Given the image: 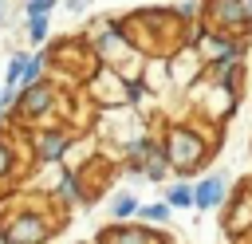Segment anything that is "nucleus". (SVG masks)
<instances>
[{
  "label": "nucleus",
  "mask_w": 252,
  "mask_h": 244,
  "mask_svg": "<svg viewBox=\"0 0 252 244\" xmlns=\"http://www.w3.org/2000/svg\"><path fill=\"white\" fill-rule=\"evenodd\" d=\"M173 16H177V24L185 28V24H193L197 16H201V0H185V4H177L173 8Z\"/></svg>",
  "instance_id": "17"
},
{
  "label": "nucleus",
  "mask_w": 252,
  "mask_h": 244,
  "mask_svg": "<svg viewBox=\"0 0 252 244\" xmlns=\"http://www.w3.org/2000/svg\"><path fill=\"white\" fill-rule=\"evenodd\" d=\"M169 213L173 209H193V181H185V177H173V185L165 189V201H161Z\"/></svg>",
  "instance_id": "9"
},
{
  "label": "nucleus",
  "mask_w": 252,
  "mask_h": 244,
  "mask_svg": "<svg viewBox=\"0 0 252 244\" xmlns=\"http://www.w3.org/2000/svg\"><path fill=\"white\" fill-rule=\"evenodd\" d=\"M16 161H20V153H16V146L0 134V181H8L12 173H16Z\"/></svg>",
  "instance_id": "13"
},
{
  "label": "nucleus",
  "mask_w": 252,
  "mask_h": 244,
  "mask_svg": "<svg viewBox=\"0 0 252 244\" xmlns=\"http://www.w3.org/2000/svg\"><path fill=\"white\" fill-rule=\"evenodd\" d=\"M0 24H4V0H0Z\"/></svg>",
  "instance_id": "21"
},
{
  "label": "nucleus",
  "mask_w": 252,
  "mask_h": 244,
  "mask_svg": "<svg viewBox=\"0 0 252 244\" xmlns=\"http://www.w3.org/2000/svg\"><path fill=\"white\" fill-rule=\"evenodd\" d=\"M55 201H63V205L83 201V189H79V177H75V173H63V177H59V185H55Z\"/></svg>",
  "instance_id": "12"
},
{
  "label": "nucleus",
  "mask_w": 252,
  "mask_h": 244,
  "mask_svg": "<svg viewBox=\"0 0 252 244\" xmlns=\"http://www.w3.org/2000/svg\"><path fill=\"white\" fill-rule=\"evenodd\" d=\"M51 35V20H28V39L32 43H47Z\"/></svg>",
  "instance_id": "18"
},
{
  "label": "nucleus",
  "mask_w": 252,
  "mask_h": 244,
  "mask_svg": "<svg viewBox=\"0 0 252 244\" xmlns=\"http://www.w3.org/2000/svg\"><path fill=\"white\" fill-rule=\"evenodd\" d=\"M138 205H142V201H138L134 193H114V197L106 201V213H110L114 224H122V220H130V216L138 213Z\"/></svg>",
  "instance_id": "10"
},
{
  "label": "nucleus",
  "mask_w": 252,
  "mask_h": 244,
  "mask_svg": "<svg viewBox=\"0 0 252 244\" xmlns=\"http://www.w3.org/2000/svg\"><path fill=\"white\" fill-rule=\"evenodd\" d=\"M43 75H47V55H43V51L28 55V63H24V75H20V91H24V87H35V83H43Z\"/></svg>",
  "instance_id": "11"
},
{
  "label": "nucleus",
  "mask_w": 252,
  "mask_h": 244,
  "mask_svg": "<svg viewBox=\"0 0 252 244\" xmlns=\"http://www.w3.org/2000/svg\"><path fill=\"white\" fill-rule=\"evenodd\" d=\"M161 150H165L169 169H177V173H193V169H201L205 157H209V142H205V134L193 130V126H169L165 138H161Z\"/></svg>",
  "instance_id": "2"
},
{
  "label": "nucleus",
  "mask_w": 252,
  "mask_h": 244,
  "mask_svg": "<svg viewBox=\"0 0 252 244\" xmlns=\"http://www.w3.org/2000/svg\"><path fill=\"white\" fill-rule=\"evenodd\" d=\"M154 236H158V228H150V224H106V228H98L94 244H154Z\"/></svg>",
  "instance_id": "8"
},
{
  "label": "nucleus",
  "mask_w": 252,
  "mask_h": 244,
  "mask_svg": "<svg viewBox=\"0 0 252 244\" xmlns=\"http://www.w3.org/2000/svg\"><path fill=\"white\" fill-rule=\"evenodd\" d=\"M24 63H28V51H16V55L8 59V67H4V87L20 91V75H24Z\"/></svg>",
  "instance_id": "14"
},
{
  "label": "nucleus",
  "mask_w": 252,
  "mask_h": 244,
  "mask_svg": "<svg viewBox=\"0 0 252 244\" xmlns=\"http://www.w3.org/2000/svg\"><path fill=\"white\" fill-rule=\"evenodd\" d=\"M55 8H59V0H28L24 4V16L28 20H51Z\"/></svg>",
  "instance_id": "15"
},
{
  "label": "nucleus",
  "mask_w": 252,
  "mask_h": 244,
  "mask_svg": "<svg viewBox=\"0 0 252 244\" xmlns=\"http://www.w3.org/2000/svg\"><path fill=\"white\" fill-rule=\"evenodd\" d=\"M71 146H75V134L63 122H47V126L32 130V157H35V165H59Z\"/></svg>",
  "instance_id": "5"
},
{
  "label": "nucleus",
  "mask_w": 252,
  "mask_h": 244,
  "mask_svg": "<svg viewBox=\"0 0 252 244\" xmlns=\"http://www.w3.org/2000/svg\"><path fill=\"white\" fill-rule=\"evenodd\" d=\"M244 4H248V12H252V0H244Z\"/></svg>",
  "instance_id": "22"
},
{
  "label": "nucleus",
  "mask_w": 252,
  "mask_h": 244,
  "mask_svg": "<svg viewBox=\"0 0 252 244\" xmlns=\"http://www.w3.org/2000/svg\"><path fill=\"white\" fill-rule=\"evenodd\" d=\"M138 220H150V224H165L169 220V209L158 201V205H138V213H134Z\"/></svg>",
  "instance_id": "16"
},
{
  "label": "nucleus",
  "mask_w": 252,
  "mask_h": 244,
  "mask_svg": "<svg viewBox=\"0 0 252 244\" xmlns=\"http://www.w3.org/2000/svg\"><path fill=\"white\" fill-rule=\"evenodd\" d=\"M59 4H63V8H67V12H75V16H79V12H87V8H91V0H59Z\"/></svg>",
  "instance_id": "20"
},
{
  "label": "nucleus",
  "mask_w": 252,
  "mask_h": 244,
  "mask_svg": "<svg viewBox=\"0 0 252 244\" xmlns=\"http://www.w3.org/2000/svg\"><path fill=\"white\" fill-rule=\"evenodd\" d=\"M201 20L217 35H236L244 39L252 31V12L244 0H201Z\"/></svg>",
  "instance_id": "3"
},
{
  "label": "nucleus",
  "mask_w": 252,
  "mask_h": 244,
  "mask_svg": "<svg viewBox=\"0 0 252 244\" xmlns=\"http://www.w3.org/2000/svg\"><path fill=\"white\" fill-rule=\"evenodd\" d=\"M59 106V91L43 79V83H35V87H24V91H16V118L20 122H35V118H47L51 110Z\"/></svg>",
  "instance_id": "6"
},
{
  "label": "nucleus",
  "mask_w": 252,
  "mask_h": 244,
  "mask_svg": "<svg viewBox=\"0 0 252 244\" xmlns=\"http://www.w3.org/2000/svg\"><path fill=\"white\" fill-rule=\"evenodd\" d=\"M55 220L43 213V209H32V205H20L16 213H0V240L4 244H43L55 236Z\"/></svg>",
  "instance_id": "1"
},
{
  "label": "nucleus",
  "mask_w": 252,
  "mask_h": 244,
  "mask_svg": "<svg viewBox=\"0 0 252 244\" xmlns=\"http://www.w3.org/2000/svg\"><path fill=\"white\" fill-rule=\"evenodd\" d=\"M146 98H150V87H146L142 79H126V102L138 106V102H146Z\"/></svg>",
  "instance_id": "19"
},
{
  "label": "nucleus",
  "mask_w": 252,
  "mask_h": 244,
  "mask_svg": "<svg viewBox=\"0 0 252 244\" xmlns=\"http://www.w3.org/2000/svg\"><path fill=\"white\" fill-rule=\"evenodd\" d=\"M126 169L134 173V177H142V181H165L169 177V161H165V150H161V142L158 138H146V134H138L130 146H126Z\"/></svg>",
  "instance_id": "4"
},
{
  "label": "nucleus",
  "mask_w": 252,
  "mask_h": 244,
  "mask_svg": "<svg viewBox=\"0 0 252 244\" xmlns=\"http://www.w3.org/2000/svg\"><path fill=\"white\" fill-rule=\"evenodd\" d=\"M228 201V181L220 173H201V181H193V209L213 213Z\"/></svg>",
  "instance_id": "7"
}]
</instances>
